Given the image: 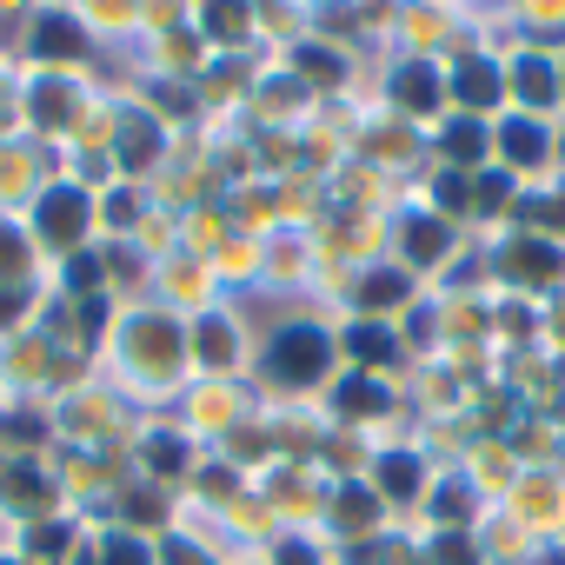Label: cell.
I'll return each mask as SVG.
<instances>
[{
  "label": "cell",
  "mask_w": 565,
  "mask_h": 565,
  "mask_svg": "<svg viewBox=\"0 0 565 565\" xmlns=\"http://www.w3.org/2000/svg\"><path fill=\"white\" fill-rule=\"evenodd\" d=\"M320 360H327V347H320L313 333H294V340H279V353H273V366L287 373V380H313V373H320Z\"/></svg>",
  "instance_id": "obj_1"
},
{
  "label": "cell",
  "mask_w": 565,
  "mask_h": 565,
  "mask_svg": "<svg viewBox=\"0 0 565 565\" xmlns=\"http://www.w3.org/2000/svg\"><path fill=\"white\" fill-rule=\"evenodd\" d=\"M41 233H47V239H74V233H81V200H74V193H54V200L41 206Z\"/></svg>",
  "instance_id": "obj_2"
},
{
  "label": "cell",
  "mask_w": 565,
  "mask_h": 565,
  "mask_svg": "<svg viewBox=\"0 0 565 565\" xmlns=\"http://www.w3.org/2000/svg\"><path fill=\"white\" fill-rule=\"evenodd\" d=\"M74 47H81V34H74L67 21H47V28H41V54H54V61H67Z\"/></svg>",
  "instance_id": "obj_3"
},
{
  "label": "cell",
  "mask_w": 565,
  "mask_h": 565,
  "mask_svg": "<svg viewBox=\"0 0 565 565\" xmlns=\"http://www.w3.org/2000/svg\"><path fill=\"white\" fill-rule=\"evenodd\" d=\"M107 565H147V552L127 545V539H114V545H107Z\"/></svg>",
  "instance_id": "obj_4"
},
{
  "label": "cell",
  "mask_w": 565,
  "mask_h": 565,
  "mask_svg": "<svg viewBox=\"0 0 565 565\" xmlns=\"http://www.w3.org/2000/svg\"><path fill=\"white\" fill-rule=\"evenodd\" d=\"M8 492H14L21 505H34V499H41V486H34V472H14V486H8Z\"/></svg>",
  "instance_id": "obj_5"
},
{
  "label": "cell",
  "mask_w": 565,
  "mask_h": 565,
  "mask_svg": "<svg viewBox=\"0 0 565 565\" xmlns=\"http://www.w3.org/2000/svg\"><path fill=\"white\" fill-rule=\"evenodd\" d=\"M0 273H21V239H0Z\"/></svg>",
  "instance_id": "obj_6"
}]
</instances>
